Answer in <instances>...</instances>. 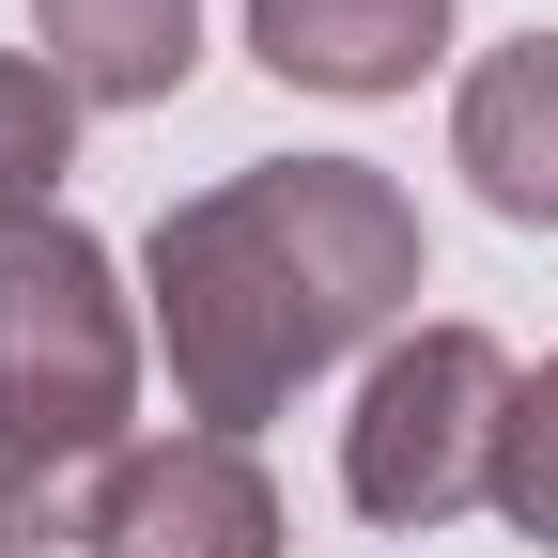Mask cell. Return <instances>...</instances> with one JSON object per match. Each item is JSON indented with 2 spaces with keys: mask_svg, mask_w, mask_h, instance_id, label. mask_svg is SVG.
Instances as JSON below:
<instances>
[{
  "mask_svg": "<svg viewBox=\"0 0 558 558\" xmlns=\"http://www.w3.org/2000/svg\"><path fill=\"white\" fill-rule=\"evenodd\" d=\"M62 156H78V94L47 62H0V218H47Z\"/></svg>",
  "mask_w": 558,
  "mask_h": 558,
  "instance_id": "cell-8",
  "label": "cell"
},
{
  "mask_svg": "<svg viewBox=\"0 0 558 558\" xmlns=\"http://www.w3.org/2000/svg\"><path fill=\"white\" fill-rule=\"evenodd\" d=\"M512 357L481 326H403L388 357H373V388H357V418H341V497H357L373 527H450V512H481L497 497V435H512Z\"/></svg>",
  "mask_w": 558,
  "mask_h": 558,
  "instance_id": "cell-3",
  "label": "cell"
},
{
  "mask_svg": "<svg viewBox=\"0 0 558 558\" xmlns=\"http://www.w3.org/2000/svg\"><path fill=\"white\" fill-rule=\"evenodd\" d=\"M94 558H279V497L233 435H156V450L109 465Z\"/></svg>",
  "mask_w": 558,
  "mask_h": 558,
  "instance_id": "cell-4",
  "label": "cell"
},
{
  "mask_svg": "<svg viewBox=\"0 0 558 558\" xmlns=\"http://www.w3.org/2000/svg\"><path fill=\"white\" fill-rule=\"evenodd\" d=\"M450 171L497 202V218L558 233V32H512V47L465 78V109H450Z\"/></svg>",
  "mask_w": 558,
  "mask_h": 558,
  "instance_id": "cell-5",
  "label": "cell"
},
{
  "mask_svg": "<svg viewBox=\"0 0 558 558\" xmlns=\"http://www.w3.org/2000/svg\"><path fill=\"white\" fill-rule=\"evenodd\" d=\"M124 403H140V311L109 248L62 218H0V450L47 465H124Z\"/></svg>",
  "mask_w": 558,
  "mask_h": 558,
  "instance_id": "cell-2",
  "label": "cell"
},
{
  "mask_svg": "<svg viewBox=\"0 0 558 558\" xmlns=\"http://www.w3.org/2000/svg\"><path fill=\"white\" fill-rule=\"evenodd\" d=\"M248 47L295 94H403L450 47V0H248Z\"/></svg>",
  "mask_w": 558,
  "mask_h": 558,
  "instance_id": "cell-6",
  "label": "cell"
},
{
  "mask_svg": "<svg viewBox=\"0 0 558 558\" xmlns=\"http://www.w3.org/2000/svg\"><path fill=\"white\" fill-rule=\"evenodd\" d=\"M497 512H512V527L558 558V357L512 388V435H497Z\"/></svg>",
  "mask_w": 558,
  "mask_h": 558,
  "instance_id": "cell-9",
  "label": "cell"
},
{
  "mask_svg": "<svg viewBox=\"0 0 558 558\" xmlns=\"http://www.w3.org/2000/svg\"><path fill=\"white\" fill-rule=\"evenodd\" d=\"M140 279H156L186 418L248 450V418H279L326 357H357L373 326L418 311V202L373 156H264L233 186L171 202Z\"/></svg>",
  "mask_w": 558,
  "mask_h": 558,
  "instance_id": "cell-1",
  "label": "cell"
},
{
  "mask_svg": "<svg viewBox=\"0 0 558 558\" xmlns=\"http://www.w3.org/2000/svg\"><path fill=\"white\" fill-rule=\"evenodd\" d=\"M32 32L78 109H171L202 62V0H32Z\"/></svg>",
  "mask_w": 558,
  "mask_h": 558,
  "instance_id": "cell-7",
  "label": "cell"
}]
</instances>
